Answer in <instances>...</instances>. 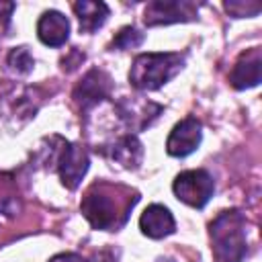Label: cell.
Instances as JSON below:
<instances>
[{"label": "cell", "mask_w": 262, "mask_h": 262, "mask_svg": "<svg viewBox=\"0 0 262 262\" xmlns=\"http://www.w3.org/2000/svg\"><path fill=\"white\" fill-rule=\"evenodd\" d=\"M37 35L41 43L49 47H59L70 37V20L57 10H47L37 23Z\"/></svg>", "instance_id": "11"}, {"label": "cell", "mask_w": 262, "mask_h": 262, "mask_svg": "<svg viewBox=\"0 0 262 262\" xmlns=\"http://www.w3.org/2000/svg\"><path fill=\"white\" fill-rule=\"evenodd\" d=\"M225 10L235 16V18H242V16H256L260 12V4L258 2H225Z\"/></svg>", "instance_id": "16"}, {"label": "cell", "mask_w": 262, "mask_h": 262, "mask_svg": "<svg viewBox=\"0 0 262 262\" xmlns=\"http://www.w3.org/2000/svg\"><path fill=\"white\" fill-rule=\"evenodd\" d=\"M260 72H262V53H260V47H252V49L244 51L239 55V59L235 61V66L229 74V82L237 90L252 88V86H258Z\"/></svg>", "instance_id": "8"}, {"label": "cell", "mask_w": 262, "mask_h": 262, "mask_svg": "<svg viewBox=\"0 0 262 262\" xmlns=\"http://www.w3.org/2000/svg\"><path fill=\"white\" fill-rule=\"evenodd\" d=\"M6 63H8V68H10L12 72H16V74H29V72L33 70V66H35L33 55L29 53L27 47H16V49H12V51L8 53Z\"/></svg>", "instance_id": "14"}, {"label": "cell", "mask_w": 262, "mask_h": 262, "mask_svg": "<svg viewBox=\"0 0 262 262\" xmlns=\"http://www.w3.org/2000/svg\"><path fill=\"white\" fill-rule=\"evenodd\" d=\"M57 172H59V178H61V184L68 186V188H76L86 170H88V154L84 147L76 145V143H61L59 147V154H57Z\"/></svg>", "instance_id": "5"}, {"label": "cell", "mask_w": 262, "mask_h": 262, "mask_svg": "<svg viewBox=\"0 0 262 262\" xmlns=\"http://www.w3.org/2000/svg\"><path fill=\"white\" fill-rule=\"evenodd\" d=\"M74 12L80 23V31L94 33L100 29L108 16V6L104 2H92V0H80L74 4Z\"/></svg>", "instance_id": "12"}, {"label": "cell", "mask_w": 262, "mask_h": 262, "mask_svg": "<svg viewBox=\"0 0 262 262\" xmlns=\"http://www.w3.org/2000/svg\"><path fill=\"white\" fill-rule=\"evenodd\" d=\"M14 10V2H2L0 0V18H8Z\"/></svg>", "instance_id": "18"}, {"label": "cell", "mask_w": 262, "mask_h": 262, "mask_svg": "<svg viewBox=\"0 0 262 262\" xmlns=\"http://www.w3.org/2000/svg\"><path fill=\"white\" fill-rule=\"evenodd\" d=\"M106 154L111 156V160L119 162L125 168H137L141 162L143 149L135 135H125V137H119L113 145H108Z\"/></svg>", "instance_id": "13"}, {"label": "cell", "mask_w": 262, "mask_h": 262, "mask_svg": "<svg viewBox=\"0 0 262 262\" xmlns=\"http://www.w3.org/2000/svg\"><path fill=\"white\" fill-rule=\"evenodd\" d=\"M174 227H176L174 217H172L170 209L164 205H149L139 217L141 233L151 237V239H160V237L170 235L174 231Z\"/></svg>", "instance_id": "10"}, {"label": "cell", "mask_w": 262, "mask_h": 262, "mask_svg": "<svg viewBox=\"0 0 262 262\" xmlns=\"http://www.w3.org/2000/svg\"><path fill=\"white\" fill-rule=\"evenodd\" d=\"M108 92H111V80H108V76L104 72H100V70H90L84 76L82 84L76 88L74 98L80 102V108L82 111H88L90 106H94L102 98H106Z\"/></svg>", "instance_id": "9"}, {"label": "cell", "mask_w": 262, "mask_h": 262, "mask_svg": "<svg viewBox=\"0 0 262 262\" xmlns=\"http://www.w3.org/2000/svg\"><path fill=\"white\" fill-rule=\"evenodd\" d=\"M141 41H143V33H139L135 27H125L113 39V47H117V49H131V47L141 45Z\"/></svg>", "instance_id": "15"}, {"label": "cell", "mask_w": 262, "mask_h": 262, "mask_svg": "<svg viewBox=\"0 0 262 262\" xmlns=\"http://www.w3.org/2000/svg\"><path fill=\"white\" fill-rule=\"evenodd\" d=\"M49 262H88V260L74 252H61V254H55Z\"/></svg>", "instance_id": "17"}, {"label": "cell", "mask_w": 262, "mask_h": 262, "mask_svg": "<svg viewBox=\"0 0 262 262\" xmlns=\"http://www.w3.org/2000/svg\"><path fill=\"white\" fill-rule=\"evenodd\" d=\"M184 57L180 53H141L135 57L129 82L137 90H156L172 80L182 70Z\"/></svg>", "instance_id": "2"}, {"label": "cell", "mask_w": 262, "mask_h": 262, "mask_svg": "<svg viewBox=\"0 0 262 262\" xmlns=\"http://www.w3.org/2000/svg\"><path fill=\"white\" fill-rule=\"evenodd\" d=\"M190 18H194V6L190 2L156 0V2H149L145 8V25L149 27L170 25V23H180V20H190Z\"/></svg>", "instance_id": "7"}, {"label": "cell", "mask_w": 262, "mask_h": 262, "mask_svg": "<svg viewBox=\"0 0 262 262\" xmlns=\"http://www.w3.org/2000/svg\"><path fill=\"white\" fill-rule=\"evenodd\" d=\"M119 201H113V194H108L102 186L94 184L84 201H82V213L88 219V223L94 229H111L117 225V215H119Z\"/></svg>", "instance_id": "4"}, {"label": "cell", "mask_w": 262, "mask_h": 262, "mask_svg": "<svg viewBox=\"0 0 262 262\" xmlns=\"http://www.w3.org/2000/svg\"><path fill=\"white\" fill-rule=\"evenodd\" d=\"M201 137H203L201 123L194 117H186V119L178 121L174 125V129L170 131V135L166 139V151L174 158H184L199 147Z\"/></svg>", "instance_id": "6"}, {"label": "cell", "mask_w": 262, "mask_h": 262, "mask_svg": "<svg viewBox=\"0 0 262 262\" xmlns=\"http://www.w3.org/2000/svg\"><path fill=\"white\" fill-rule=\"evenodd\" d=\"M172 190L178 201H182L194 209H203L209 203V199L213 196L215 182L207 170H186L174 178Z\"/></svg>", "instance_id": "3"}, {"label": "cell", "mask_w": 262, "mask_h": 262, "mask_svg": "<svg viewBox=\"0 0 262 262\" xmlns=\"http://www.w3.org/2000/svg\"><path fill=\"white\" fill-rule=\"evenodd\" d=\"M211 244L219 262H242L248 254L246 219L239 211H223L211 223Z\"/></svg>", "instance_id": "1"}]
</instances>
